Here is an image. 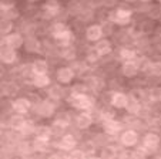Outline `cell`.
<instances>
[{
	"mask_svg": "<svg viewBox=\"0 0 161 159\" xmlns=\"http://www.w3.org/2000/svg\"><path fill=\"white\" fill-rule=\"evenodd\" d=\"M120 57L123 58L124 61H130V60H136L137 58V53L134 50H131V48H121L120 50Z\"/></svg>",
	"mask_w": 161,
	"mask_h": 159,
	"instance_id": "obj_25",
	"label": "cell"
},
{
	"mask_svg": "<svg viewBox=\"0 0 161 159\" xmlns=\"http://www.w3.org/2000/svg\"><path fill=\"white\" fill-rule=\"evenodd\" d=\"M103 36H104L103 27L98 26V24H91V26L87 27V30H86V39H87L88 41L97 43L103 39Z\"/></svg>",
	"mask_w": 161,
	"mask_h": 159,
	"instance_id": "obj_7",
	"label": "cell"
},
{
	"mask_svg": "<svg viewBox=\"0 0 161 159\" xmlns=\"http://www.w3.org/2000/svg\"><path fill=\"white\" fill-rule=\"evenodd\" d=\"M91 159H101V158H91Z\"/></svg>",
	"mask_w": 161,
	"mask_h": 159,
	"instance_id": "obj_39",
	"label": "cell"
},
{
	"mask_svg": "<svg viewBox=\"0 0 161 159\" xmlns=\"http://www.w3.org/2000/svg\"><path fill=\"white\" fill-rule=\"evenodd\" d=\"M125 109H127L130 114H138V111H140V101H137V99H134L130 97Z\"/></svg>",
	"mask_w": 161,
	"mask_h": 159,
	"instance_id": "obj_27",
	"label": "cell"
},
{
	"mask_svg": "<svg viewBox=\"0 0 161 159\" xmlns=\"http://www.w3.org/2000/svg\"><path fill=\"white\" fill-rule=\"evenodd\" d=\"M20 16L19 10L13 4L9 3H0V19H6V20H16Z\"/></svg>",
	"mask_w": 161,
	"mask_h": 159,
	"instance_id": "obj_4",
	"label": "cell"
},
{
	"mask_svg": "<svg viewBox=\"0 0 161 159\" xmlns=\"http://www.w3.org/2000/svg\"><path fill=\"white\" fill-rule=\"evenodd\" d=\"M69 102L76 109H80V111H87L88 108H91V105H93L91 98L86 93H71Z\"/></svg>",
	"mask_w": 161,
	"mask_h": 159,
	"instance_id": "obj_2",
	"label": "cell"
},
{
	"mask_svg": "<svg viewBox=\"0 0 161 159\" xmlns=\"http://www.w3.org/2000/svg\"><path fill=\"white\" fill-rule=\"evenodd\" d=\"M54 104L50 101H47V99H44V101H40L39 104H37L36 107V112L40 115V117L43 118H50L53 117V114H54Z\"/></svg>",
	"mask_w": 161,
	"mask_h": 159,
	"instance_id": "obj_6",
	"label": "cell"
},
{
	"mask_svg": "<svg viewBox=\"0 0 161 159\" xmlns=\"http://www.w3.org/2000/svg\"><path fill=\"white\" fill-rule=\"evenodd\" d=\"M20 132L23 135H31V134L36 132V125H34L31 121H25L23 126L20 128Z\"/></svg>",
	"mask_w": 161,
	"mask_h": 159,
	"instance_id": "obj_28",
	"label": "cell"
},
{
	"mask_svg": "<svg viewBox=\"0 0 161 159\" xmlns=\"http://www.w3.org/2000/svg\"><path fill=\"white\" fill-rule=\"evenodd\" d=\"M150 97L154 101H161V90L160 88H154V90L150 91Z\"/></svg>",
	"mask_w": 161,
	"mask_h": 159,
	"instance_id": "obj_34",
	"label": "cell"
},
{
	"mask_svg": "<svg viewBox=\"0 0 161 159\" xmlns=\"http://www.w3.org/2000/svg\"><path fill=\"white\" fill-rule=\"evenodd\" d=\"M128 99H130V97L127 95V94H124V93H114L111 95V105L114 107V108H119V109H121V108H125L127 107V102H128Z\"/></svg>",
	"mask_w": 161,
	"mask_h": 159,
	"instance_id": "obj_14",
	"label": "cell"
},
{
	"mask_svg": "<svg viewBox=\"0 0 161 159\" xmlns=\"http://www.w3.org/2000/svg\"><path fill=\"white\" fill-rule=\"evenodd\" d=\"M34 149L40 151V152H44L47 151V146H49V141H43V139H34Z\"/></svg>",
	"mask_w": 161,
	"mask_h": 159,
	"instance_id": "obj_31",
	"label": "cell"
},
{
	"mask_svg": "<svg viewBox=\"0 0 161 159\" xmlns=\"http://www.w3.org/2000/svg\"><path fill=\"white\" fill-rule=\"evenodd\" d=\"M12 108H13V111L20 115L26 114V112L31 108V102H30V99H27V98H17L13 101Z\"/></svg>",
	"mask_w": 161,
	"mask_h": 159,
	"instance_id": "obj_13",
	"label": "cell"
},
{
	"mask_svg": "<svg viewBox=\"0 0 161 159\" xmlns=\"http://www.w3.org/2000/svg\"><path fill=\"white\" fill-rule=\"evenodd\" d=\"M150 72L154 75H161V63H151Z\"/></svg>",
	"mask_w": 161,
	"mask_h": 159,
	"instance_id": "obj_33",
	"label": "cell"
},
{
	"mask_svg": "<svg viewBox=\"0 0 161 159\" xmlns=\"http://www.w3.org/2000/svg\"><path fill=\"white\" fill-rule=\"evenodd\" d=\"M47 71H49V64H47L46 60L39 58V60L33 61V64H31V72H33V75L47 74Z\"/></svg>",
	"mask_w": 161,
	"mask_h": 159,
	"instance_id": "obj_17",
	"label": "cell"
},
{
	"mask_svg": "<svg viewBox=\"0 0 161 159\" xmlns=\"http://www.w3.org/2000/svg\"><path fill=\"white\" fill-rule=\"evenodd\" d=\"M76 124L80 129H87L88 126L93 124V117H91L88 112H81V114L77 115Z\"/></svg>",
	"mask_w": 161,
	"mask_h": 159,
	"instance_id": "obj_20",
	"label": "cell"
},
{
	"mask_svg": "<svg viewBox=\"0 0 161 159\" xmlns=\"http://www.w3.org/2000/svg\"><path fill=\"white\" fill-rule=\"evenodd\" d=\"M13 31V21L6 20V19H0V34H10Z\"/></svg>",
	"mask_w": 161,
	"mask_h": 159,
	"instance_id": "obj_24",
	"label": "cell"
},
{
	"mask_svg": "<svg viewBox=\"0 0 161 159\" xmlns=\"http://www.w3.org/2000/svg\"><path fill=\"white\" fill-rule=\"evenodd\" d=\"M131 16H133V10L119 7V9L111 10V12L108 13V20H110V23H113V24L125 26V24L131 20Z\"/></svg>",
	"mask_w": 161,
	"mask_h": 159,
	"instance_id": "obj_1",
	"label": "cell"
},
{
	"mask_svg": "<svg viewBox=\"0 0 161 159\" xmlns=\"http://www.w3.org/2000/svg\"><path fill=\"white\" fill-rule=\"evenodd\" d=\"M4 43H6L7 47L17 50V48L23 47V44H25V39H23V36H21L20 33H10V34L6 36Z\"/></svg>",
	"mask_w": 161,
	"mask_h": 159,
	"instance_id": "obj_10",
	"label": "cell"
},
{
	"mask_svg": "<svg viewBox=\"0 0 161 159\" xmlns=\"http://www.w3.org/2000/svg\"><path fill=\"white\" fill-rule=\"evenodd\" d=\"M86 91V85H74L73 87V91L71 93H84Z\"/></svg>",
	"mask_w": 161,
	"mask_h": 159,
	"instance_id": "obj_36",
	"label": "cell"
},
{
	"mask_svg": "<svg viewBox=\"0 0 161 159\" xmlns=\"http://www.w3.org/2000/svg\"><path fill=\"white\" fill-rule=\"evenodd\" d=\"M53 37H54L56 41L60 44L61 48L67 47V45H71V43L74 41V34H73V31H71L69 27H66L64 30H61L60 33L54 34Z\"/></svg>",
	"mask_w": 161,
	"mask_h": 159,
	"instance_id": "obj_3",
	"label": "cell"
},
{
	"mask_svg": "<svg viewBox=\"0 0 161 159\" xmlns=\"http://www.w3.org/2000/svg\"><path fill=\"white\" fill-rule=\"evenodd\" d=\"M103 128H104V131H106V134H108V135H116L117 132L123 128V124L120 122V121H117V119L113 118V119L104 121Z\"/></svg>",
	"mask_w": 161,
	"mask_h": 159,
	"instance_id": "obj_16",
	"label": "cell"
},
{
	"mask_svg": "<svg viewBox=\"0 0 161 159\" xmlns=\"http://www.w3.org/2000/svg\"><path fill=\"white\" fill-rule=\"evenodd\" d=\"M49 97L53 99H60L63 97V88L58 87V85H53L49 91Z\"/></svg>",
	"mask_w": 161,
	"mask_h": 159,
	"instance_id": "obj_30",
	"label": "cell"
},
{
	"mask_svg": "<svg viewBox=\"0 0 161 159\" xmlns=\"http://www.w3.org/2000/svg\"><path fill=\"white\" fill-rule=\"evenodd\" d=\"M60 56L64 60H74V58H76V50H74L71 45H67V47L61 48Z\"/></svg>",
	"mask_w": 161,
	"mask_h": 159,
	"instance_id": "obj_26",
	"label": "cell"
},
{
	"mask_svg": "<svg viewBox=\"0 0 161 159\" xmlns=\"http://www.w3.org/2000/svg\"><path fill=\"white\" fill-rule=\"evenodd\" d=\"M37 139H43V141H49L53 135V129L47 125H39L36 126V132H34Z\"/></svg>",
	"mask_w": 161,
	"mask_h": 159,
	"instance_id": "obj_19",
	"label": "cell"
},
{
	"mask_svg": "<svg viewBox=\"0 0 161 159\" xmlns=\"http://www.w3.org/2000/svg\"><path fill=\"white\" fill-rule=\"evenodd\" d=\"M58 10H60V3H58V0H46V3L43 4V12H44V16L47 19L57 16Z\"/></svg>",
	"mask_w": 161,
	"mask_h": 159,
	"instance_id": "obj_11",
	"label": "cell"
},
{
	"mask_svg": "<svg viewBox=\"0 0 161 159\" xmlns=\"http://www.w3.org/2000/svg\"><path fill=\"white\" fill-rule=\"evenodd\" d=\"M17 60V53L14 48H10L7 45L0 48V61L4 64H13Z\"/></svg>",
	"mask_w": 161,
	"mask_h": 159,
	"instance_id": "obj_9",
	"label": "cell"
},
{
	"mask_svg": "<svg viewBox=\"0 0 161 159\" xmlns=\"http://www.w3.org/2000/svg\"><path fill=\"white\" fill-rule=\"evenodd\" d=\"M138 71H140V68H138V64H137L136 60L124 61V64H123V67H121L123 75H124V77H127V78L136 77V75L138 74Z\"/></svg>",
	"mask_w": 161,
	"mask_h": 159,
	"instance_id": "obj_12",
	"label": "cell"
},
{
	"mask_svg": "<svg viewBox=\"0 0 161 159\" xmlns=\"http://www.w3.org/2000/svg\"><path fill=\"white\" fill-rule=\"evenodd\" d=\"M160 145V136L154 132H148L146 136H144V146L148 148V149H155V148Z\"/></svg>",
	"mask_w": 161,
	"mask_h": 159,
	"instance_id": "obj_21",
	"label": "cell"
},
{
	"mask_svg": "<svg viewBox=\"0 0 161 159\" xmlns=\"http://www.w3.org/2000/svg\"><path fill=\"white\" fill-rule=\"evenodd\" d=\"M140 2H143V3H150V2H153V0H140Z\"/></svg>",
	"mask_w": 161,
	"mask_h": 159,
	"instance_id": "obj_38",
	"label": "cell"
},
{
	"mask_svg": "<svg viewBox=\"0 0 161 159\" xmlns=\"http://www.w3.org/2000/svg\"><path fill=\"white\" fill-rule=\"evenodd\" d=\"M56 75H57L58 82H61V84H70L74 80V77H76V71L71 67H60L57 70V74Z\"/></svg>",
	"mask_w": 161,
	"mask_h": 159,
	"instance_id": "obj_5",
	"label": "cell"
},
{
	"mask_svg": "<svg viewBox=\"0 0 161 159\" xmlns=\"http://www.w3.org/2000/svg\"><path fill=\"white\" fill-rule=\"evenodd\" d=\"M111 50H113L111 43H110L108 40H106V39H101L100 41H97L96 43V45H94V51L100 56V57H104V56L110 54Z\"/></svg>",
	"mask_w": 161,
	"mask_h": 159,
	"instance_id": "obj_15",
	"label": "cell"
},
{
	"mask_svg": "<svg viewBox=\"0 0 161 159\" xmlns=\"http://www.w3.org/2000/svg\"><path fill=\"white\" fill-rule=\"evenodd\" d=\"M114 156H116V151L113 149V148H104V151H103L104 159H113Z\"/></svg>",
	"mask_w": 161,
	"mask_h": 159,
	"instance_id": "obj_32",
	"label": "cell"
},
{
	"mask_svg": "<svg viewBox=\"0 0 161 159\" xmlns=\"http://www.w3.org/2000/svg\"><path fill=\"white\" fill-rule=\"evenodd\" d=\"M160 159H161V158H160Z\"/></svg>",
	"mask_w": 161,
	"mask_h": 159,
	"instance_id": "obj_40",
	"label": "cell"
},
{
	"mask_svg": "<svg viewBox=\"0 0 161 159\" xmlns=\"http://www.w3.org/2000/svg\"><path fill=\"white\" fill-rule=\"evenodd\" d=\"M33 84L37 88H44L47 85H50V77L47 74L42 75H33Z\"/></svg>",
	"mask_w": 161,
	"mask_h": 159,
	"instance_id": "obj_23",
	"label": "cell"
},
{
	"mask_svg": "<svg viewBox=\"0 0 161 159\" xmlns=\"http://www.w3.org/2000/svg\"><path fill=\"white\" fill-rule=\"evenodd\" d=\"M76 145H77L76 138H74L73 135H70V134L63 135L60 139V142H58V148L63 151H73L74 148H76Z\"/></svg>",
	"mask_w": 161,
	"mask_h": 159,
	"instance_id": "obj_18",
	"label": "cell"
},
{
	"mask_svg": "<svg viewBox=\"0 0 161 159\" xmlns=\"http://www.w3.org/2000/svg\"><path fill=\"white\" fill-rule=\"evenodd\" d=\"M124 2H127V3H136V2H138V0H124Z\"/></svg>",
	"mask_w": 161,
	"mask_h": 159,
	"instance_id": "obj_37",
	"label": "cell"
},
{
	"mask_svg": "<svg viewBox=\"0 0 161 159\" xmlns=\"http://www.w3.org/2000/svg\"><path fill=\"white\" fill-rule=\"evenodd\" d=\"M120 141H121V144L127 148L136 146L137 142H138V134H137L134 129H127V131H124L121 134Z\"/></svg>",
	"mask_w": 161,
	"mask_h": 159,
	"instance_id": "obj_8",
	"label": "cell"
},
{
	"mask_svg": "<svg viewBox=\"0 0 161 159\" xmlns=\"http://www.w3.org/2000/svg\"><path fill=\"white\" fill-rule=\"evenodd\" d=\"M23 45H25L26 51H29V53H39L40 51V41L33 36L27 37L25 40V44Z\"/></svg>",
	"mask_w": 161,
	"mask_h": 159,
	"instance_id": "obj_22",
	"label": "cell"
},
{
	"mask_svg": "<svg viewBox=\"0 0 161 159\" xmlns=\"http://www.w3.org/2000/svg\"><path fill=\"white\" fill-rule=\"evenodd\" d=\"M25 118L21 117L20 114H17L16 117L12 118V121H10V125H12L13 129H17V131H20V128L23 126V124H25Z\"/></svg>",
	"mask_w": 161,
	"mask_h": 159,
	"instance_id": "obj_29",
	"label": "cell"
},
{
	"mask_svg": "<svg viewBox=\"0 0 161 159\" xmlns=\"http://www.w3.org/2000/svg\"><path fill=\"white\" fill-rule=\"evenodd\" d=\"M98 58H100V56L96 51H91L87 54V61H90V63H96V61H98Z\"/></svg>",
	"mask_w": 161,
	"mask_h": 159,
	"instance_id": "obj_35",
	"label": "cell"
}]
</instances>
